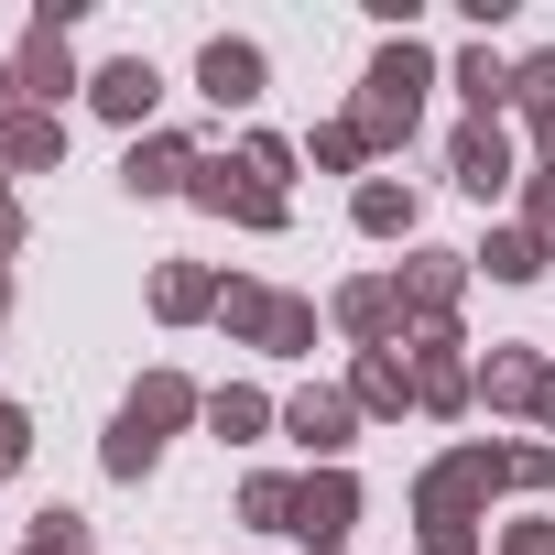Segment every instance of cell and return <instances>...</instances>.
Instances as JSON below:
<instances>
[{
  "label": "cell",
  "instance_id": "11",
  "mask_svg": "<svg viewBox=\"0 0 555 555\" xmlns=\"http://www.w3.org/2000/svg\"><path fill=\"white\" fill-rule=\"evenodd\" d=\"M120 185H131V196H185V185H196V142H185V131H142V142L120 153Z\"/></svg>",
  "mask_w": 555,
  "mask_h": 555
},
{
  "label": "cell",
  "instance_id": "15",
  "mask_svg": "<svg viewBox=\"0 0 555 555\" xmlns=\"http://www.w3.org/2000/svg\"><path fill=\"white\" fill-rule=\"evenodd\" d=\"M533 392H544V360H533L522 338H490V360H479V403H490V414H533Z\"/></svg>",
  "mask_w": 555,
  "mask_h": 555
},
{
  "label": "cell",
  "instance_id": "26",
  "mask_svg": "<svg viewBox=\"0 0 555 555\" xmlns=\"http://www.w3.org/2000/svg\"><path fill=\"white\" fill-rule=\"evenodd\" d=\"M23 555H88V512L44 501V512H34V533H23Z\"/></svg>",
  "mask_w": 555,
  "mask_h": 555
},
{
  "label": "cell",
  "instance_id": "13",
  "mask_svg": "<svg viewBox=\"0 0 555 555\" xmlns=\"http://www.w3.org/2000/svg\"><path fill=\"white\" fill-rule=\"evenodd\" d=\"M66 164V109H12L0 120V175H55Z\"/></svg>",
  "mask_w": 555,
  "mask_h": 555
},
{
  "label": "cell",
  "instance_id": "12",
  "mask_svg": "<svg viewBox=\"0 0 555 555\" xmlns=\"http://www.w3.org/2000/svg\"><path fill=\"white\" fill-rule=\"evenodd\" d=\"M284 436H295V447H306V457H327V468H338V447H349V436H360V403H349V392H327V382H317V392H295V403H284Z\"/></svg>",
  "mask_w": 555,
  "mask_h": 555
},
{
  "label": "cell",
  "instance_id": "31",
  "mask_svg": "<svg viewBox=\"0 0 555 555\" xmlns=\"http://www.w3.org/2000/svg\"><path fill=\"white\" fill-rule=\"evenodd\" d=\"M501 468H512V490H555V447H501Z\"/></svg>",
  "mask_w": 555,
  "mask_h": 555
},
{
  "label": "cell",
  "instance_id": "4",
  "mask_svg": "<svg viewBox=\"0 0 555 555\" xmlns=\"http://www.w3.org/2000/svg\"><path fill=\"white\" fill-rule=\"evenodd\" d=\"M66 23H77V0H44V12H34V34H23V55H12L34 109H55L66 88H88V77H77V55H66Z\"/></svg>",
  "mask_w": 555,
  "mask_h": 555
},
{
  "label": "cell",
  "instance_id": "23",
  "mask_svg": "<svg viewBox=\"0 0 555 555\" xmlns=\"http://www.w3.org/2000/svg\"><path fill=\"white\" fill-rule=\"evenodd\" d=\"M207 425H218V436H229V447H250V436H261V425H272V403H261V392H250V382H229V392H207Z\"/></svg>",
  "mask_w": 555,
  "mask_h": 555
},
{
  "label": "cell",
  "instance_id": "30",
  "mask_svg": "<svg viewBox=\"0 0 555 555\" xmlns=\"http://www.w3.org/2000/svg\"><path fill=\"white\" fill-rule=\"evenodd\" d=\"M306 153H317V164H327V175H349V164H360V153H371V142H360V131H349V120H327V131H317V142H306Z\"/></svg>",
  "mask_w": 555,
  "mask_h": 555
},
{
  "label": "cell",
  "instance_id": "14",
  "mask_svg": "<svg viewBox=\"0 0 555 555\" xmlns=\"http://www.w3.org/2000/svg\"><path fill=\"white\" fill-rule=\"evenodd\" d=\"M338 327L360 349H392L403 338V295H392V272H360V284H338Z\"/></svg>",
  "mask_w": 555,
  "mask_h": 555
},
{
  "label": "cell",
  "instance_id": "37",
  "mask_svg": "<svg viewBox=\"0 0 555 555\" xmlns=\"http://www.w3.org/2000/svg\"><path fill=\"white\" fill-rule=\"evenodd\" d=\"M12 109H34V99H23V66H0V120H12Z\"/></svg>",
  "mask_w": 555,
  "mask_h": 555
},
{
  "label": "cell",
  "instance_id": "16",
  "mask_svg": "<svg viewBox=\"0 0 555 555\" xmlns=\"http://www.w3.org/2000/svg\"><path fill=\"white\" fill-rule=\"evenodd\" d=\"M349 403H360V414H414V360H403V349H360Z\"/></svg>",
  "mask_w": 555,
  "mask_h": 555
},
{
  "label": "cell",
  "instance_id": "32",
  "mask_svg": "<svg viewBox=\"0 0 555 555\" xmlns=\"http://www.w3.org/2000/svg\"><path fill=\"white\" fill-rule=\"evenodd\" d=\"M512 99H522V109H555V55H522V66H512Z\"/></svg>",
  "mask_w": 555,
  "mask_h": 555
},
{
  "label": "cell",
  "instance_id": "21",
  "mask_svg": "<svg viewBox=\"0 0 555 555\" xmlns=\"http://www.w3.org/2000/svg\"><path fill=\"white\" fill-rule=\"evenodd\" d=\"M457 99H468V120H501V109H512V66H501L490 44H468V55H457Z\"/></svg>",
  "mask_w": 555,
  "mask_h": 555
},
{
  "label": "cell",
  "instance_id": "19",
  "mask_svg": "<svg viewBox=\"0 0 555 555\" xmlns=\"http://www.w3.org/2000/svg\"><path fill=\"white\" fill-rule=\"evenodd\" d=\"M349 218H360L371 240H414V185H392V175H360V196H349Z\"/></svg>",
  "mask_w": 555,
  "mask_h": 555
},
{
  "label": "cell",
  "instance_id": "10",
  "mask_svg": "<svg viewBox=\"0 0 555 555\" xmlns=\"http://www.w3.org/2000/svg\"><path fill=\"white\" fill-rule=\"evenodd\" d=\"M447 164H457V185H468V196H512V185H522V164H512V131H501V120H468V131L447 142Z\"/></svg>",
  "mask_w": 555,
  "mask_h": 555
},
{
  "label": "cell",
  "instance_id": "8",
  "mask_svg": "<svg viewBox=\"0 0 555 555\" xmlns=\"http://www.w3.org/2000/svg\"><path fill=\"white\" fill-rule=\"evenodd\" d=\"M261 77H272V66H261V44H250V34H207L196 88H207L218 109H250V99H261Z\"/></svg>",
  "mask_w": 555,
  "mask_h": 555
},
{
  "label": "cell",
  "instance_id": "6",
  "mask_svg": "<svg viewBox=\"0 0 555 555\" xmlns=\"http://www.w3.org/2000/svg\"><path fill=\"white\" fill-rule=\"evenodd\" d=\"M349 522H360V479H349V468H306V479H295V533H306L317 555H338Z\"/></svg>",
  "mask_w": 555,
  "mask_h": 555
},
{
  "label": "cell",
  "instance_id": "24",
  "mask_svg": "<svg viewBox=\"0 0 555 555\" xmlns=\"http://www.w3.org/2000/svg\"><path fill=\"white\" fill-rule=\"evenodd\" d=\"M240 522L250 533H295V479H240Z\"/></svg>",
  "mask_w": 555,
  "mask_h": 555
},
{
  "label": "cell",
  "instance_id": "9",
  "mask_svg": "<svg viewBox=\"0 0 555 555\" xmlns=\"http://www.w3.org/2000/svg\"><path fill=\"white\" fill-rule=\"evenodd\" d=\"M88 99H99V120H120V131L142 142V120H153V99H164V77H153V55H109V66L88 77Z\"/></svg>",
  "mask_w": 555,
  "mask_h": 555
},
{
  "label": "cell",
  "instance_id": "18",
  "mask_svg": "<svg viewBox=\"0 0 555 555\" xmlns=\"http://www.w3.org/2000/svg\"><path fill=\"white\" fill-rule=\"evenodd\" d=\"M414 120H425V99H392V88H360V109H349V131H360L371 153H392V142H414Z\"/></svg>",
  "mask_w": 555,
  "mask_h": 555
},
{
  "label": "cell",
  "instance_id": "25",
  "mask_svg": "<svg viewBox=\"0 0 555 555\" xmlns=\"http://www.w3.org/2000/svg\"><path fill=\"white\" fill-rule=\"evenodd\" d=\"M218 327L261 349V327H272V284H218Z\"/></svg>",
  "mask_w": 555,
  "mask_h": 555
},
{
  "label": "cell",
  "instance_id": "34",
  "mask_svg": "<svg viewBox=\"0 0 555 555\" xmlns=\"http://www.w3.org/2000/svg\"><path fill=\"white\" fill-rule=\"evenodd\" d=\"M425 555H479V522H425Z\"/></svg>",
  "mask_w": 555,
  "mask_h": 555
},
{
  "label": "cell",
  "instance_id": "7",
  "mask_svg": "<svg viewBox=\"0 0 555 555\" xmlns=\"http://www.w3.org/2000/svg\"><path fill=\"white\" fill-rule=\"evenodd\" d=\"M392 295H403V317L447 327V317H457V295H468V250H414V261L392 272Z\"/></svg>",
  "mask_w": 555,
  "mask_h": 555
},
{
  "label": "cell",
  "instance_id": "35",
  "mask_svg": "<svg viewBox=\"0 0 555 555\" xmlns=\"http://www.w3.org/2000/svg\"><path fill=\"white\" fill-rule=\"evenodd\" d=\"M522 120H533V164L555 175V109H522Z\"/></svg>",
  "mask_w": 555,
  "mask_h": 555
},
{
  "label": "cell",
  "instance_id": "1",
  "mask_svg": "<svg viewBox=\"0 0 555 555\" xmlns=\"http://www.w3.org/2000/svg\"><path fill=\"white\" fill-rule=\"evenodd\" d=\"M196 414H207V392H196L185 371H142V382H131V403H120V425H109V447H99V468H109V479H153L164 436H175V425H196Z\"/></svg>",
  "mask_w": 555,
  "mask_h": 555
},
{
  "label": "cell",
  "instance_id": "22",
  "mask_svg": "<svg viewBox=\"0 0 555 555\" xmlns=\"http://www.w3.org/2000/svg\"><path fill=\"white\" fill-rule=\"evenodd\" d=\"M468 272H490V284H533L544 250H533V229H490V240L468 250Z\"/></svg>",
  "mask_w": 555,
  "mask_h": 555
},
{
  "label": "cell",
  "instance_id": "33",
  "mask_svg": "<svg viewBox=\"0 0 555 555\" xmlns=\"http://www.w3.org/2000/svg\"><path fill=\"white\" fill-rule=\"evenodd\" d=\"M23 447H34V414H23V403H0V468H23Z\"/></svg>",
  "mask_w": 555,
  "mask_h": 555
},
{
  "label": "cell",
  "instance_id": "2",
  "mask_svg": "<svg viewBox=\"0 0 555 555\" xmlns=\"http://www.w3.org/2000/svg\"><path fill=\"white\" fill-rule=\"evenodd\" d=\"M490 490H512L501 447H447V457L414 479V512H425V522H479V512H490Z\"/></svg>",
  "mask_w": 555,
  "mask_h": 555
},
{
  "label": "cell",
  "instance_id": "36",
  "mask_svg": "<svg viewBox=\"0 0 555 555\" xmlns=\"http://www.w3.org/2000/svg\"><path fill=\"white\" fill-rule=\"evenodd\" d=\"M12 250H23V207L0 196V272H12Z\"/></svg>",
  "mask_w": 555,
  "mask_h": 555
},
{
  "label": "cell",
  "instance_id": "27",
  "mask_svg": "<svg viewBox=\"0 0 555 555\" xmlns=\"http://www.w3.org/2000/svg\"><path fill=\"white\" fill-rule=\"evenodd\" d=\"M261 349L306 360V349H317V306H306V295H272V327H261Z\"/></svg>",
  "mask_w": 555,
  "mask_h": 555
},
{
  "label": "cell",
  "instance_id": "38",
  "mask_svg": "<svg viewBox=\"0 0 555 555\" xmlns=\"http://www.w3.org/2000/svg\"><path fill=\"white\" fill-rule=\"evenodd\" d=\"M533 414H544V425H555V360H544V392H533Z\"/></svg>",
  "mask_w": 555,
  "mask_h": 555
},
{
  "label": "cell",
  "instance_id": "39",
  "mask_svg": "<svg viewBox=\"0 0 555 555\" xmlns=\"http://www.w3.org/2000/svg\"><path fill=\"white\" fill-rule=\"evenodd\" d=\"M0 317H12V272H0Z\"/></svg>",
  "mask_w": 555,
  "mask_h": 555
},
{
  "label": "cell",
  "instance_id": "28",
  "mask_svg": "<svg viewBox=\"0 0 555 555\" xmlns=\"http://www.w3.org/2000/svg\"><path fill=\"white\" fill-rule=\"evenodd\" d=\"M522 229H533V250L555 261V175H544V164L522 175Z\"/></svg>",
  "mask_w": 555,
  "mask_h": 555
},
{
  "label": "cell",
  "instance_id": "20",
  "mask_svg": "<svg viewBox=\"0 0 555 555\" xmlns=\"http://www.w3.org/2000/svg\"><path fill=\"white\" fill-rule=\"evenodd\" d=\"M360 88H392V99H425V88H436V55H425L414 34H392V44L371 55V77H360Z\"/></svg>",
  "mask_w": 555,
  "mask_h": 555
},
{
  "label": "cell",
  "instance_id": "29",
  "mask_svg": "<svg viewBox=\"0 0 555 555\" xmlns=\"http://www.w3.org/2000/svg\"><path fill=\"white\" fill-rule=\"evenodd\" d=\"M240 164H250L261 185H284V175H295V142H272V131H250V142H240Z\"/></svg>",
  "mask_w": 555,
  "mask_h": 555
},
{
  "label": "cell",
  "instance_id": "3",
  "mask_svg": "<svg viewBox=\"0 0 555 555\" xmlns=\"http://www.w3.org/2000/svg\"><path fill=\"white\" fill-rule=\"evenodd\" d=\"M207 218H229V229H284V185H261L240 153H196V185H185Z\"/></svg>",
  "mask_w": 555,
  "mask_h": 555
},
{
  "label": "cell",
  "instance_id": "5",
  "mask_svg": "<svg viewBox=\"0 0 555 555\" xmlns=\"http://www.w3.org/2000/svg\"><path fill=\"white\" fill-rule=\"evenodd\" d=\"M403 360H414V403H425V414H468V403H479V371L457 360V327H425Z\"/></svg>",
  "mask_w": 555,
  "mask_h": 555
},
{
  "label": "cell",
  "instance_id": "17",
  "mask_svg": "<svg viewBox=\"0 0 555 555\" xmlns=\"http://www.w3.org/2000/svg\"><path fill=\"white\" fill-rule=\"evenodd\" d=\"M153 317H164V327L218 317V272H207V261H164V272H153Z\"/></svg>",
  "mask_w": 555,
  "mask_h": 555
}]
</instances>
